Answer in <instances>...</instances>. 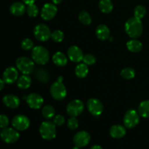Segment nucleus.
Instances as JSON below:
<instances>
[{
	"mask_svg": "<svg viewBox=\"0 0 149 149\" xmlns=\"http://www.w3.org/2000/svg\"><path fill=\"white\" fill-rule=\"evenodd\" d=\"M125 29V31L130 37L137 39L142 35L143 26L141 19L133 17L127 20Z\"/></svg>",
	"mask_w": 149,
	"mask_h": 149,
	"instance_id": "1",
	"label": "nucleus"
},
{
	"mask_svg": "<svg viewBox=\"0 0 149 149\" xmlns=\"http://www.w3.org/2000/svg\"><path fill=\"white\" fill-rule=\"evenodd\" d=\"M32 60L39 65H45L49 61V51L43 46H36L32 49Z\"/></svg>",
	"mask_w": 149,
	"mask_h": 149,
	"instance_id": "2",
	"label": "nucleus"
},
{
	"mask_svg": "<svg viewBox=\"0 0 149 149\" xmlns=\"http://www.w3.org/2000/svg\"><path fill=\"white\" fill-rule=\"evenodd\" d=\"M39 132L43 139L51 141L56 136V125L52 122H43L39 127Z\"/></svg>",
	"mask_w": 149,
	"mask_h": 149,
	"instance_id": "3",
	"label": "nucleus"
},
{
	"mask_svg": "<svg viewBox=\"0 0 149 149\" xmlns=\"http://www.w3.org/2000/svg\"><path fill=\"white\" fill-rule=\"evenodd\" d=\"M16 66L22 74L29 75L34 71V61L27 57H20L16 61Z\"/></svg>",
	"mask_w": 149,
	"mask_h": 149,
	"instance_id": "4",
	"label": "nucleus"
},
{
	"mask_svg": "<svg viewBox=\"0 0 149 149\" xmlns=\"http://www.w3.org/2000/svg\"><path fill=\"white\" fill-rule=\"evenodd\" d=\"M50 93L52 97L55 100H62L65 99L67 95V91L63 81L57 80L54 82L50 87Z\"/></svg>",
	"mask_w": 149,
	"mask_h": 149,
	"instance_id": "5",
	"label": "nucleus"
},
{
	"mask_svg": "<svg viewBox=\"0 0 149 149\" xmlns=\"http://www.w3.org/2000/svg\"><path fill=\"white\" fill-rule=\"evenodd\" d=\"M33 35L37 40L40 42H46L51 37V31L47 25L39 23L35 26L33 29Z\"/></svg>",
	"mask_w": 149,
	"mask_h": 149,
	"instance_id": "6",
	"label": "nucleus"
},
{
	"mask_svg": "<svg viewBox=\"0 0 149 149\" xmlns=\"http://www.w3.org/2000/svg\"><path fill=\"white\" fill-rule=\"evenodd\" d=\"M1 140L6 143H14L20 138V134L15 128H4L0 132Z\"/></svg>",
	"mask_w": 149,
	"mask_h": 149,
	"instance_id": "7",
	"label": "nucleus"
},
{
	"mask_svg": "<svg viewBox=\"0 0 149 149\" xmlns=\"http://www.w3.org/2000/svg\"><path fill=\"white\" fill-rule=\"evenodd\" d=\"M140 122L139 113L135 110H129L126 112L124 117V125L128 129L136 127Z\"/></svg>",
	"mask_w": 149,
	"mask_h": 149,
	"instance_id": "8",
	"label": "nucleus"
},
{
	"mask_svg": "<svg viewBox=\"0 0 149 149\" xmlns=\"http://www.w3.org/2000/svg\"><path fill=\"white\" fill-rule=\"evenodd\" d=\"M84 109V105L80 100H74L70 102L66 106L67 113L71 116H79L83 112Z\"/></svg>",
	"mask_w": 149,
	"mask_h": 149,
	"instance_id": "9",
	"label": "nucleus"
},
{
	"mask_svg": "<svg viewBox=\"0 0 149 149\" xmlns=\"http://www.w3.org/2000/svg\"><path fill=\"white\" fill-rule=\"evenodd\" d=\"M12 125L17 131L26 130L30 126V120L25 115L19 114L13 118L12 120Z\"/></svg>",
	"mask_w": 149,
	"mask_h": 149,
	"instance_id": "10",
	"label": "nucleus"
},
{
	"mask_svg": "<svg viewBox=\"0 0 149 149\" xmlns=\"http://www.w3.org/2000/svg\"><path fill=\"white\" fill-rule=\"evenodd\" d=\"M87 107L89 112L93 116H99L103 111V103L97 98L89 99L87 103Z\"/></svg>",
	"mask_w": 149,
	"mask_h": 149,
	"instance_id": "11",
	"label": "nucleus"
},
{
	"mask_svg": "<svg viewBox=\"0 0 149 149\" xmlns=\"http://www.w3.org/2000/svg\"><path fill=\"white\" fill-rule=\"evenodd\" d=\"M91 140L90 135L86 131H79L74 136V143L79 148H83L89 144Z\"/></svg>",
	"mask_w": 149,
	"mask_h": 149,
	"instance_id": "12",
	"label": "nucleus"
},
{
	"mask_svg": "<svg viewBox=\"0 0 149 149\" xmlns=\"http://www.w3.org/2000/svg\"><path fill=\"white\" fill-rule=\"evenodd\" d=\"M58 9L55 4L52 3H46L41 10V17L45 20H50L56 15Z\"/></svg>",
	"mask_w": 149,
	"mask_h": 149,
	"instance_id": "13",
	"label": "nucleus"
},
{
	"mask_svg": "<svg viewBox=\"0 0 149 149\" xmlns=\"http://www.w3.org/2000/svg\"><path fill=\"white\" fill-rule=\"evenodd\" d=\"M27 104L32 109H39L44 103V99L37 93H31L27 97H25Z\"/></svg>",
	"mask_w": 149,
	"mask_h": 149,
	"instance_id": "14",
	"label": "nucleus"
},
{
	"mask_svg": "<svg viewBox=\"0 0 149 149\" xmlns=\"http://www.w3.org/2000/svg\"><path fill=\"white\" fill-rule=\"evenodd\" d=\"M17 78H18V71L17 68L13 66L7 68L3 73L2 79L6 84H13L17 81Z\"/></svg>",
	"mask_w": 149,
	"mask_h": 149,
	"instance_id": "15",
	"label": "nucleus"
},
{
	"mask_svg": "<svg viewBox=\"0 0 149 149\" xmlns=\"http://www.w3.org/2000/svg\"><path fill=\"white\" fill-rule=\"evenodd\" d=\"M68 56L74 63H79L83 60L84 54L79 47L76 45L71 46L68 49Z\"/></svg>",
	"mask_w": 149,
	"mask_h": 149,
	"instance_id": "16",
	"label": "nucleus"
},
{
	"mask_svg": "<svg viewBox=\"0 0 149 149\" xmlns=\"http://www.w3.org/2000/svg\"><path fill=\"white\" fill-rule=\"evenodd\" d=\"M2 102L7 108L14 109L20 106V100L17 96L15 95H6L2 99Z\"/></svg>",
	"mask_w": 149,
	"mask_h": 149,
	"instance_id": "17",
	"label": "nucleus"
},
{
	"mask_svg": "<svg viewBox=\"0 0 149 149\" xmlns=\"http://www.w3.org/2000/svg\"><path fill=\"white\" fill-rule=\"evenodd\" d=\"M110 135L112 138L119 139L126 135V129L125 127L122 126L120 125H115L111 127L110 129Z\"/></svg>",
	"mask_w": 149,
	"mask_h": 149,
	"instance_id": "18",
	"label": "nucleus"
},
{
	"mask_svg": "<svg viewBox=\"0 0 149 149\" xmlns=\"http://www.w3.org/2000/svg\"><path fill=\"white\" fill-rule=\"evenodd\" d=\"M10 11L13 15L21 16L26 11V8L23 3L20 2V1H16V2H14L10 6Z\"/></svg>",
	"mask_w": 149,
	"mask_h": 149,
	"instance_id": "19",
	"label": "nucleus"
},
{
	"mask_svg": "<svg viewBox=\"0 0 149 149\" xmlns=\"http://www.w3.org/2000/svg\"><path fill=\"white\" fill-rule=\"evenodd\" d=\"M95 33L97 37L102 41L106 40L110 36V30L106 25H99L96 28Z\"/></svg>",
	"mask_w": 149,
	"mask_h": 149,
	"instance_id": "20",
	"label": "nucleus"
},
{
	"mask_svg": "<svg viewBox=\"0 0 149 149\" xmlns=\"http://www.w3.org/2000/svg\"><path fill=\"white\" fill-rule=\"evenodd\" d=\"M52 61L56 65L60 67L64 66L68 63V58L61 52H57L52 56Z\"/></svg>",
	"mask_w": 149,
	"mask_h": 149,
	"instance_id": "21",
	"label": "nucleus"
},
{
	"mask_svg": "<svg viewBox=\"0 0 149 149\" xmlns=\"http://www.w3.org/2000/svg\"><path fill=\"white\" fill-rule=\"evenodd\" d=\"M127 47L132 52H139L143 49V44L139 40L135 39H130L127 43Z\"/></svg>",
	"mask_w": 149,
	"mask_h": 149,
	"instance_id": "22",
	"label": "nucleus"
},
{
	"mask_svg": "<svg viewBox=\"0 0 149 149\" xmlns=\"http://www.w3.org/2000/svg\"><path fill=\"white\" fill-rule=\"evenodd\" d=\"M31 84V78L29 75L23 74L17 81V85L21 90H26L29 88Z\"/></svg>",
	"mask_w": 149,
	"mask_h": 149,
	"instance_id": "23",
	"label": "nucleus"
},
{
	"mask_svg": "<svg viewBox=\"0 0 149 149\" xmlns=\"http://www.w3.org/2000/svg\"><path fill=\"white\" fill-rule=\"evenodd\" d=\"M35 77L38 81L43 83H47L49 80V74L47 70L44 68H38L35 72Z\"/></svg>",
	"mask_w": 149,
	"mask_h": 149,
	"instance_id": "24",
	"label": "nucleus"
},
{
	"mask_svg": "<svg viewBox=\"0 0 149 149\" xmlns=\"http://www.w3.org/2000/svg\"><path fill=\"white\" fill-rule=\"evenodd\" d=\"M99 8L102 13L105 14L110 13L113 10V5L111 0H100L99 1Z\"/></svg>",
	"mask_w": 149,
	"mask_h": 149,
	"instance_id": "25",
	"label": "nucleus"
},
{
	"mask_svg": "<svg viewBox=\"0 0 149 149\" xmlns=\"http://www.w3.org/2000/svg\"><path fill=\"white\" fill-rule=\"evenodd\" d=\"M138 113L143 118H149V100H144L138 106Z\"/></svg>",
	"mask_w": 149,
	"mask_h": 149,
	"instance_id": "26",
	"label": "nucleus"
},
{
	"mask_svg": "<svg viewBox=\"0 0 149 149\" xmlns=\"http://www.w3.org/2000/svg\"><path fill=\"white\" fill-rule=\"evenodd\" d=\"M89 72L88 67L85 63H80L77 65L75 68V74L79 78H84L87 76Z\"/></svg>",
	"mask_w": 149,
	"mask_h": 149,
	"instance_id": "27",
	"label": "nucleus"
},
{
	"mask_svg": "<svg viewBox=\"0 0 149 149\" xmlns=\"http://www.w3.org/2000/svg\"><path fill=\"white\" fill-rule=\"evenodd\" d=\"M42 113L44 117L47 119H52L55 115V110L53 106H50V105H46L42 109Z\"/></svg>",
	"mask_w": 149,
	"mask_h": 149,
	"instance_id": "28",
	"label": "nucleus"
},
{
	"mask_svg": "<svg viewBox=\"0 0 149 149\" xmlns=\"http://www.w3.org/2000/svg\"><path fill=\"white\" fill-rule=\"evenodd\" d=\"M120 74L121 77L123 79L127 80H130L132 79H133L135 77V71L132 68L127 67V68H125L124 69H122Z\"/></svg>",
	"mask_w": 149,
	"mask_h": 149,
	"instance_id": "29",
	"label": "nucleus"
},
{
	"mask_svg": "<svg viewBox=\"0 0 149 149\" xmlns=\"http://www.w3.org/2000/svg\"><path fill=\"white\" fill-rule=\"evenodd\" d=\"M79 20L82 24L90 25L92 22V17L86 10H82L79 14Z\"/></svg>",
	"mask_w": 149,
	"mask_h": 149,
	"instance_id": "30",
	"label": "nucleus"
},
{
	"mask_svg": "<svg viewBox=\"0 0 149 149\" xmlns=\"http://www.w3.org/2000/svg\"><path fill=\"white\" fill-rule=\"evenodd\" d=\"M146 14V9L143 5H138L135 7V10H134V15L135 17L138 19H142L144 17V16Z\"/></svg>",
	"mask_w": 149,
	"mask_h": 149,
	"instance_id": "31",
	"label": "nucleus"
},
{
	"mask_svg": "<svg viewBox=\"0 0 149 149\" xmlns=\"http://www.w3.org/2000/svg\"><path fill=\"white\" fill-rule=\"evenodd\" d=\"M26 12L29 16L31 17H35L39 14V8L35 4H29L26 8Z\"/></svg>",
	"mask_w": 149,
	"mask_h": 149,
	"instance_id": "32",
	"label": "nucleus"
},
{
	"mask_svg": "<svg viewBox=\"0 0 149 149\" xmlns=\"http://www.w3.org/2000/svg\"><path fill=\"white\" fill-rule=\"evenodd\" d=\"M51 38L55 42H61L64 39L63 32L60 30H56L53 31L51 35Z\"/></svg>",
	"mask_w": 149,
	"mask_h": 149,
	"instance_id": "33",
	"label": "nucleus"
},
{
	"mask_svg": "<svg viewBox=\"0 0 149 149\" xmlns=\"http://www.w3.org/2000/svg\"><path fill=\"white\" fill-rule=\"evenodd\" d=\"M21 47L24 50H30L33 48V42L31 39L26 38L21 42Z\"/></svg>",
	"mask_w": 149,
	"mask_h": 149,
	"instance_id": "34",
	"label": "nucleus"
},
{
	"mask_svg": "<svg viewBox=\"0 0 149 149\" xmlns=\"http://www.w3.org/2000/svg\"><path fill=\"white\" fill-rule=\"evenodd\" d=\"M83 62L87 65H91L95 63L96 58L92 54H87L83 57Z\"/></svg>",
	"mask_w": 149,
	"mask_h": 149,
	"instance_id": "35",
	"label": "nucleus"
},
{
	"mask_svg": "<svg viewBox=\"0 0 149 149\" xmlns=\"http://www.w3.org/2000/svg\"><path fill=\"white\" fill-rule=\"evenodd\" d=\"M79 127V121L74 116H71L68 120V127L71 130L77 129Z\"/></svg>",
	"mask_w": 149,
	"mask_h": 149,
	"instance_id": "36",
	"label": "nucleus"
},
{
	"mask_svg": "<svg viewBox=\"0 0 149 149\" xmlns=\"http://www.w3.org/2000/svg\"><path fill=\"white\" fill-rule=\"evenodd\" d=\"M9 118L7 117L6 115L1 114L0 115V128H4L7 127L9 125Z\"/></svg>",
	"mask_w": 149,
	"mask_h": 149,
	"instance_id": "37",
	"label": "nucleus"
},
{
	"mask_svg": "<svg viewBox=\"0 0 149 149\" xmlns=\"http://www.w3.org/2000/svg\"><path fill=\"white\" fill-rule=\"evenodd\" d=\"M64 122H65V118H64V116H62L61 114L56 115V116H55V118H54L53 123L55 124L56 126H62L64 124Z\"/></svg>",
	"mask_w": 149,
	"mask_h": 149,
	"instance_id": "38",
	"label": "nucleus"
},
{
	"mask_svg": "<svg viewBox=\"0 0 149 149\" xmlns=\"http://www.w3.org/2000/svg\"><path fill=\"white\" fill-rule=\"evenodd\" d=\"M36 0H23V2L25 3L26 4H34V2L36 1Z\"/></svg>",
	"mask_w": 149,
	"mask_h": 149,
	"instance_id": "39",
	"label": "nucleus"
},
{
	"mask_svg": "<svg viewBox=\"0 0 149 149\" xmlns=\"http://www.w3.org/2000/svg\"><path fill=\"white\" fill-rule=\"evenodd\" d=\"M4 84H5V82L4 81V80L0 79V91L3 90V88L4 87Z\"/></svg>",
	"mask_w": 149,
	"mask_h": 149,
	"instance_id": "40",
	"label": "nucleus"
},
{
	"mask_svg": "<svg viewBox=\"0 0 149 149\" xmlns=\"http://www.w3.org/2000/svg\"><path fill=\"white\" fill-rule=\"evenodd\" d=\"M90 149H103V148L99 145H95L93 146H92Z\"/></svg>",
	"mask_w": 149,
	"mask_h": 149,
	"instance_id": "41",
	"label": "nucleus"
},
{
	"mask_svg": "<svg viewBox=\"0 0 149 149\" xmlns=\"http://www.w3.org/2000/svg\"><path fill=\"white\" fill-rule=\"evenodd\" d=\"M63 0H52V3H53L54 4H61V2H62Z\"/></svg>",
	"mask_w": 149,
	"mask_h": 149,
	"instance_id": "42",
	"label": "nucleus"
},
{
	"mask_svg": "<svg viewBox=\"0 0 149 149\" xmlns=\"http://www.w3.org/2000/svg\"><path fill=\"white\" fill-rule=\"evenodd\" d=\"M79 148H79L78 146H76L74 147V148H73V149H79Z\"/></svg>",
	"mask_w": 149,
	"mask_h": 149,
	"instance_id": "43",
	"label": "nucleus"
},
{
	"mask_svg": "<svg viewBox=\"0 0 149 149\" xmlns=\"http://www.w3.org/2000/svg\"></svg>",
	"mask_w": 149,
	"mask_h": 149,
	"instance_id": "44",
	"label": "nucleus"
}]
</instances>
